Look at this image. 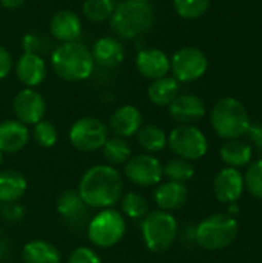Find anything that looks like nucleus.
<instances>
[{
  "label": "nucleus",
  "instance_id": "17",
  "mask_svg": "<svg viewBox=\"0 0 262 263\" xmlns=\"http://www.w3.org/2000/svg\"><path fill=\"white\" fill-rule=\"evenodd\" d=\"M82 20L71 9L57 11L49 20V34L60 43L76 42L82 35Z\"/></svg>",
  "mask_w": 262,
  "mask_h": 263
},
{
  "label": "nucleus",
  "instance_id": "7",
  "mask_svg": "<svg viewBox=\"0 0 262 263\" xmlns=\"http://www.w3.org/2000/svg\"><path fill=\"white\" fill-rule=\"evenodd\" d=\"M127 233V220L124 214L114 208L100 210L96 213L86 227L90 242L102 250L116 247Z\"/></svg>",
  "mask_w": 262,
  "mask_h": 263
},
{
  "label": "nucleus",
  "instance_id": "14",
  "mask_svg": "<svg viewBox=\"0 0 262 263\" xmlns=\"http://www.w3.org/2000/svg\"><path fill=\"white\" fill-rule=\"evenodd\" d=\"M142 126V112L134 105H122L113 111L108 120V133L116 137L128 139L137 134Z\"/></svg>",
  "mask_w": 262,
  "mask_h": 263
},
{
  "label": "nucleus",
  "instance_id": "28",
  "mask_svg": "<svg viewBox=\"0 0 262 263\" xmlns=\"http://www.w3.org/2000/svg\"><path fill=\"white\" fill-rule=\"evenodd\" d=\"M102 154H103L105 162L114 168L117 165H125L127 160L133 156L130 143L125 139L116 137V136L107 139V142L102 146Z\"/></svg>",
  "mask_w": 262,
  "mask_h": 263
},
{
  "label": "nucleus",
  "instance_id": "37",
  "mask_svg": "<svg viewBox=\"0 0 262 263\" xmlns=\"http://www.w3.org/2000/svg\"><path fill=\"white\" fill-rule=\"evenodd\" d=\"M66 263H102V259L93 248L79 247L69 254Z\"/></svg>",
  "mask_w": 262,
  "mask_h": 263
},
{
  "label": "nucleus",
  "instance_id": "13",
  "mask_svg": "<svg viewBox=\"0 0 262 263\" xmlns=\"http://www.w3.org/2000/svg\"><path fill=\"white\" fill-rule=\"evenodd\" d=\"M244 176L236 168H224L221 170L213 180V193L215 197L222 203H236L244 193Z\"/></svg>",
  "mask_w": 262,
  "mask_h": 263
},
{
  "label": "nucleus",
  "instance_id": "43",
  "mask_svg": "<svg viewBox=\"0 0 262 263\" xmlns=\"http://www.w3.org/2000/svg\"><path fill=\"white\" fill-rule=\"evenodd\" d=\"M2 163H3V154L0 153V166H2Z\"/></svg>",
  "mask_w": 262,
  "mask_h": 263
},
{
  "label": "nucleus",
  "instance_id": "23",
  "mask_svg": "<svg viewBox=\"0 0 262 263\" xmlns=\"http://www.w3.org/2000/svg\"><path fill=\"white\" fill-rule=\"evenodd\" d=\"M22 263H62V254L51 242L34 239L25 243Z\"/></svg>",
  "mask_w": 262,
  "mask_h": 263
},
{
  "label": "nucleus",
  "instance_id": "12",
  "mask_svg": "<svg viewBox=\"0 0 262 263\" xmlns=\"http://www.w3.org/2000/svg\"><path fill=\"white\" fill-rule=\"evenodd\" d=\"M12 111L15 120L26 126H34L43 120L46 114V102L36 88H23L15 94L12 100Z\"/></svg>",
  "mask_w": 262,
  "mask_h": 263
},
{
  "label": "nucleus",
  "instance_id": "10",
  "mask_svg": "<svg viewBox=\"0 0 262 263\" xmlns=\"http://www.w3.org/2000/svg\"><path fill=\"white\" fill-rule=\"evenodd\" d=\"M124 166L125 177L139 188H153L162 182L164 165L154 154H134Z\"/></svg>",
  "mask_w": 262,
  "mask_h": 263
},
{
  "label": "nucleus",
  "instance_id": "26",
  "mask_svg": "<svg viewBox=\"0 0 262 263\" xmlns=\"http://www.w3.org/2000/svg\"><path fill=\"white\" fill-rule=\"evenodd\" d=\"M86 205L82 202L77 190H66L63 191L56 202V210L60 214L62 219L71 223H77L80 219H83Z\"/></svg>",
  "mask_w": 262,
  "mask_h": 263
},
{
  "label": "nucleus",
  "instance_id": "40",
  "mask_svg": "<svg viewBox=\"0 0 262 263\" xmlns=\"http://www.w3.org/2000/svg\"><path fill=\"white\" fill-rule=\"evenodd\" d=\"M26 0H0V5L5 8V9H17L20 6H23Z\"/></svg>",
  "mask_w": 262,
  "mask_h": 263
},
{
  "label": "nucleus",
  "instance_id": "11",
  "mask_svg": "<svg viewBox=\"0 0 262 263\" xmlns=\"http://www.w3.org/2000/svg\"><path fill=\"white\" fill-rule=\"evenodd\" d=\"M207 55L195 46H184L178 49L170 59V71L179 83L201 79L207 72Z\"/></svg>",
  "mask_w": 262,
  "mask_h": 263
},
{
  "label": "nucleus",
  "instance_id": "9",
  "mask_svg": "<svg viewBox=\"0 0 262 263\" xmlns=\"http://www.w3.org/2000/svg\"><path fill=\"white\" fill-rule=\"evenodd\" d=\"M108 134H110L108 128L100 119L85 116V117L77 119L71 125L68 139H69V143L73 145V148H76L77 151L96 153V151L102 149L103 143L110 137Z\"/></svg>",
  "mask_w": 262,
  "mask_h": 263
},
{
  "label": "nucleus",
  "instance_id": "4",
  "mask_svg": "<svg viewBox=\"0 0 262 263\" xmlns=\"http://www.w3.org/2000/svg\"><path fill=\"white\" fill-rule=\"evenodd\" d=\"M141 234L148 251L161 254L168 251L179 237V225L171 213L150 211L141 223Z\"/></svg>",
  "mask_w": 262,
  "mask_h": 263
},
{
  "label": "nucleus",
  "instance_id": "15",
  "mask_svg": "<svg viewBox=\"0 0 262 263\" xmlns=\"http://www.w3.org/2000/svg\"><path fill=\"white\" fill-rule=\"evenodd\" d=\"M168 112L179 125H193L205 116V103L196 94H178L168 105Z\"/></svg>",
  "mask_w": 262,
  "mask_h": 263
},
{
  "label": "nucleus",
  "instance_id": "27",
  "mask_svg": "<svg viewBox=\"0 0 262 263\" xmlns=\"http://www.w3.org/2000/svg\"><path fill=\"white\" fill-rule=\"evenodd\" d=\"M136 137H137L139 146L147 154H156L167 148V134L161 126L154 123L142 125Z\"/></svg>",
  "mask_w": 262,
  "mask_h": 263
},
{
  "label": "nucleus",
  "instance_id": "42",
  "mask_svg": "<svg viewBox=\"0 0 262 263\" xmlns=\"http://www.w3.org/2000/svg\"><path fill=\"white\" fill-rule=\"evenodd\" d=\"M134 2H142V3H150L151 0H134Z\"/></svg>",
  "mask_w": 262,
  "mask_h": 263
},
{
  "label": "nucleus",
  "instance_id": "19",
  "mask_svg": "<svg viewBox=\"0 0 262 263\" xmlns=\"http://www.w3.org/2000/svg\"><path fill=\"white\" fill-rule=\"evenodd\" d=\"M153 200L161 211L173 213L181 208H184L188 202V188L185 183H178V182H161L154 193H153Z\"/></svg>",
  "mask_w": 262,
  "mask_h": 263
},
{
  "label": "nucleus",
  "instance_id": "5",
  "mask_svg": "<svg viewBox=\"0 0 262 263\" xmlns=\"http://www.w3.org/2000/svg\"><path fill=\"white\" fill-rule=\"evenodd\" d=\"M239 234L238 220L224 213L212 214L196 225L195 242L207 251H221L230 247Z\"/></svg>",
  "mask_w": 262,
  "mask_h": 263
},
{
  "label": "nucleus",
  "instance_id": "38",
  "mask_svg": "<svg viewBox=\"0 0 262 263\" xmlns=\"http://www.w3.org/2000/svg\"><path fill=\"white\" fill-rule=\"evenodd\" d=\"M12 68H14V60L11 52L3 45H0V80L6 79L11 74Z\"/></svg>",
  "mask_w": 262,
  "mask_h": 263
},
{
  "label": "nucleus",
  "instance_id": "25",
  "mask_svg": "<svg viewBox=\"0 0 262 263\" xmlns=\"http://www.w3.org/2000/svg\"><path fill=\"white\" fill-rule=\"evenodd\" d=\"M179 82L174 77L165 76L156 80H151L147 89L148 100L156 106H168L174 97L179 94Z\"/></svg>",
  "mask_w": 262,
  "mask_h": 263
},
{
  "label": "nucleus",
  "instance_id": "21",
  "mask_svg": "<svg viewBox=\"0 0 262 263\" xmlns=\"http://www.w3.org/2000/svg\"><path fill=\"white\" fill-rule=\"evenodd\" d=\"M94 63L103 68H114L125 59V48L122 42L114 35H105L94 42L91 48Z\"/></svg>",
  "mask_w": 262,
  "mask_h": 263
},
{
  "label": "nucleus",
  "instance_id": "29",
  "mask_svg": "<svg viewBox=\"0 0 262 263\" xmlns=\"http://www.w3.org/2000/svg\"><path fill=\"white\" fill-rule=\"evenodd\" d=\"M119 203L124 217H128L131 220H142L150 213V203L147 197L137 191H128L122 194Z\"/></svg>",
  "mask_w": 262,
  "mask_h": 263
},
{
  "label": "nucleus",
  "instance_id": "20",
  "mask_svg": "<svg viewBox=\"0 0 262 263\" xmlns=\"http://www.w3.org/2000/svg\"><path fill=\"white\" fill-rule=\"evenodd\" d=\"M31 133L26 125L15 119H9L0 123V153L17 154L23 151L29 142Z\"/></svg>",
  "mask_w": 262,
  "mask_h": 263
},
{
  "label": "nucleus",
  "instance_id": "41",
  "mask_svg": "<svg viewBox=\"0 0 262 263\" xmlns=\"http://www.w3.org/2000/svg\"><path fill=\"white\" fill-rule=\"evenodd\" d=\"M238 213H239V206H238V203H230V205H229V213H227V214L235 216V214H238Z\"/></svg>",
  "mask_w": 262,
  "mask_h": 263
},
{
  "label": "nucleus",
  "instance_id": "16",
  "mask_svg": "<svg viewBox=\"0 0 262 263\" xmlns=\"http://www.w3.org/2000/svg\"><path fill=\"white\" fill-rule=\"evenodd\" d=\"M134 66L144 79L156 80L170 72V59L158 48H144L136 54Z\"/></svg>",
  "mask_w": 262,
  "mask_h": 263
},
{
  "label": "nucleus",
  "instance_id": "36",
  "mask_svg": "<svg viewBox=\"0 0 262 263\" xmlns=\"http://www.w3.org/2000/svg\"><path fill=\"white\" fill-rule=\"evenodd\" d=\"M246 142L252 146L253 154H256L258 160H262V123H250L246 131Z\"/></svg>",
  "mask_w": 262,
  "mask_h": 263
},
{
  "label": "nucleus",
  "instance_id": "39",
  "mask_svg": "<svg viewBox=\"0 0 262 263\" xmlns=\"http://www.w3.org/2000/svg\"><path fill=\"white\" fill-rule=\"evenodd\" d=\"M2 217L6 222H17L23 217V208L14 202V203H5L2 208Z\"/></svg>",
  "mask_w": 262,
  "mask_h": 263
},
{
  "label": "nucleus",
  "instance_id": "22",
  "mask_svg": "<svg viewBox=\"0 0 262 263\" xmlns=\"http://www.w3.org/2000/svg\"><path fill=\"white\" fill-rule=\"evenodd\" d=\"M28 183L22 173L15 170L0 171V203L19 202L26 193Z\"/></svg>",
  "mask_w": 262,
  "mask_h": 263
},
{
  "label": "nucleus",
  "instance_id": "2",
  "mask_svg": "<svg viewBox=\"0 0 262 263\" xmlns=\"http://www.w3.org/2000/svg\"><path fill=\"white\" fill-rule=\"evenodd\" d=\"M49 55L54 74L65 82H83L94 71L91 49L80 40L60 43Z\"/></svg>",
  "mask_w": 262,
  "mask_h": 263
},
{
  "label": "nucleus",
  "instance_id": "6",
  "mask_svg": "<svg viewBox=\"0 0 262 263\" xmlns=\"http://www.w3.org/2000/svg\"><path fill=\"white\" fill-rule=\"evenodd\" d=\"M212 128L213 131L227 140L241 139L249 125L250 117L246 109V106L233 97H224L221 99L212 109Z\"/></svg>",
  "mask_w": 262,
  "mask_h": 263
},
{
  "label": "nucleus",
  "instance_id": "33",
  "mask_svg": "<svg viewBox=\"0 0 262 263\" xmlns=\"http://www.w3.org/2000/svg\"><path fill=\"white\" fill-rule=\"evenodd\" d=\"M212 0H173L174 11L178 15L187 20H195L202 17L208 8H210Z\"/></svg>",
  "mask_w": 262,
  "mask_h": 263
},
{
  "label": "nucleus",
  "instance_id": "18",
  "mask_svg": "<svg viewBox=\"0 0 262 263\" xmlns=\"http://www.w3.org/2000/svg\"><path fill=\"white\" fill-rule=\"evenodd\" d=\"M14 72L25 88H37L46 77V62L40 55L23 52L14 65Z\"/></svg>",
  "mask_w": 262,
  "mask_h": 263
},
{
  "label": "nucleus",
  "instance_id": "24",
  "mask_svg": "<svg viewBox=\"0 0 262 263\" xmlns=\"http://www.w3.org/2000/svg\"><path fill=\"white\" fill-rule=\"evenodd\" d=\"M253 159V149L246 140L233 139L227 140L221 146V160L229 168H242L252 163Z\"/></svg>",
  "mask_w": 262,
  "mask_h": 263
},
{
  "label": "nucleus",
  "instance_id": "30",
  "mask_svg": "<svg viewBox=\"0 0 262 263\" xmlns=\"http://www.w3.org/2000/svg\"><path fill=\"white\" fill-rule=\"evenodd\" d=\"M114 8V0H85L82 3V14L91 23H102L110 20Z\"/></svg>",
  "mask_w": 262,
  "mask_h": 263
},
{
  "label": "nucleus",
  "instance_id": "3",
  "mask_svg": "<svg viewBox=\"0 0 262 263\" xmlns=\"http://www.w3.org/2000/svg\"><path fill=\"white\" fill-rule=\"evenodd\" d=\"M108 22L117 39L131 40L153 28L156 22V14L150 3L122 0L116 3L113 15Z\"/></svg>",
  "mask_w": 262,
  "mask_h": 263
},
{
  "label": "nucleus",
  "instance_id": "8",
  "mask_svg": "<svg viewBox=\"0 0 262 263\" xmlns=\"http://www.w3.org/2000/svg\"><path fill=\"white\" fill-rule=\"evenodd\" d=\"M167 146L181 159L195 162L202 159L208 151L205 134L195 125H178L167 136Z\"/></svg>",
  "mask_w": 262,
  "mask_h": 263
},
{
  "label": "nucleus",
  "instance_id": "34",
  "mask_svg": "<svg viewBox=\"0 0 262 263\" xmlns=\"http://www.w3.org/2000/svg\"><path fill=\"white\" fill-rule=\"evenodd\" d=\"M31 136L36 140V143L42 148H53L59 140V133L56 126L48 120H40L39 123H36L32 126Z\"/></svg>",
  "mask_w": 262,
  "mask_h": 263
},
{
  "label": "nucleus",
  "instance_id": "35",
  "mask_svg": "<svg viewBox=\"0 0 262 263\" xmlns=\"http://www.w3.org/2000/svg\"><path fill=\"white\" fill-rule=\"evenodd\" d=\"M244 186L253 197L262 200V160L247 165V171L244 174Z\"/></svg>",
  "mask_w": 262,
  "mask_h": 263
},
{
  "label": "nucleus",
  "instance_id": "1",
  "mask_svg": "<svg viewBox=\"0 0 262 263\" xmlns=\"http://www.w3.org/2000/svg\"><path fill=\"white\" fill-rule=\"evenodd\" d=\"M77 193L88 208H113L124 194V179L114 166L99 163L83 173Z\"/></svg>",
  "mask_w": 262,
  "mask_h": 263
},
{
  "label": "nucleus",
  "instance_id": "31",
  "mask_svg": "<svg viewBox=\"0 0 262 263\" xmlns=\"http://www.w3.org/2000/svg\"><path fill=\"white\" fill-rule=\"evenodd\" d=\"M164 177L170 182L187 183L195 177V166L190 160L174 157L164 165Z\"/></svg>",
  "mask_w": 262,
  "mask_h": 263
},
{
  "label": "nucleus",
  "instance_id": "32",
  "mask_svg": "<svg viewBox=\"0 0 262 263\" xmlns=\"http://www.w3.org/2000/svg\"><path fill=\"white\" fill-rule=\"evenodd\" d=\"M22 48H23V52L36 54V55L43 57L45 54H51L53 52L54 43H53V39L45 35V34L28 32L22 39Z\"/></svg>",
  "mask_w": 262,
  "mask_h": 263
}]
</instances>
